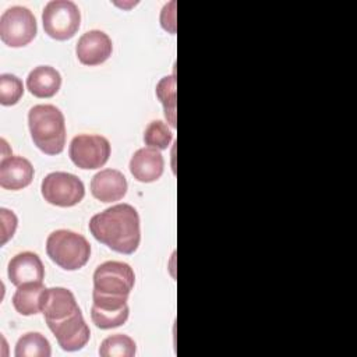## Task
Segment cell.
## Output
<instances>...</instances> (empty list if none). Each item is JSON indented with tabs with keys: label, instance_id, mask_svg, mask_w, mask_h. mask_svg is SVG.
Listing matches in <instances>:
<instances>
[{
	"label": "cell",
	"instance_id": "2",
	"mask_svg": "<svg viewBox=\"0 0 357 357\" xmlns=\"http://www.w3.org/2000/svg\"><path fill=\"white\" fill-rule=\"evenodd\" d=\"M28 124L33 144L46 155H59L66 145L64 114L54 105H36L29 109Z\"/></svg>",
	"mask_w": 357,
	"mask_h": 357
},
{
	"label": "cell",
	"instance_id": "24",
	"mask_svg": "<svg viewBox=\"0 0 357 357\" xmlns=\"http://www.w3.org/2000/svg\"><path fill=\"white\" fill-rule=\"evenodd\" d=\"M1 216V245H4L15 233L18 219L13 211H8L6 208L0 209Z\"/></svg>",
	"mask_w": 357,
	"mask_h": 357
},
{
	"label": "cell",
	"instance_id": "3",
	"mask_svg": "<svg viewBox=\"0 0 357 357\" xmlns=\"http://www.w3.org/2000/svg\"><path fill=\"white\" fill-rule=\"evenodd\" d=\"M47 257L66 271L81 269L91 257L88 240L73 230L59 229L49 234L46 240Z\"/></svg>",
	"mask_w": 357,
	"mask_h": 357
},
{
	"label": "cell",
	"instance_id": "15",
	"mask_svg": "<svg viewBox=\"0 0 357 357\" xmlns=\"http://www.w3.org/2000/svg\"><path fill=\"white\" fill-rule=\"evenodd\" d=\"M79 311L74 294L66 287H50L45 290L42 312L46 321H60Z\"/></svg>",
	"mask_w": 357,
	"mask_h": 357
},
{
	"label": "cell",
	"instance_id": "8",
	"mask_svg": "<svg viewBox=\"0 0 357 357\" xmlns=\"http://www.w3.org/2000/svg\"><path fill=\"white\" fill-rule=\"evenodd\" d=\"M68 155L79 169H99L109 160L110 142L103 135L79 134L71 139Z\"/></svg>",
	"mask_w": 357,
	"mask_h": 357
},
{
	"label": "cell",
	"instance_id": "25",
	"mask_svg": "<svg viewBox=\"0 0 357 357\" xmlns=\"http://www.w3.org/2000/svg\"><path fill=\"white\" fill-rule=\"evenodd\" d=\"M176 1H170L169 4H166L162 10V15H160V22L162 26L169 31L170 33L176 32Z\"/></svg>",
	"mask_w": 357,
	"mask_h": 357
},
{
	"label": "cell",
	"instance_id": "21",
	"mask_svg": "<svg viewBox=\"0 0 357 357\" xmlns=\"http://www.w3.org/2000/svg\"><path fill=\"white\" fill-rule=\"evenodd\" d=\"M172 141H173V132L169 130L167 124L163 123L162 120H153L145 128L144 142L149 148H155L158 151L167 149Z\"/></svg>",
	"mask_w": 357,
	"mask_h": 357
},
{
	"label": "cell",
	"instance_id": "5",
	"mask_svg": "<svg viewBox=\"0 0 357 357\" xmlns=\"http://www.w3.org/2000/svg\"><path fill=\"white\" fill-rule=\"evenodd\" d=\"M135 283L132 268L121 261H106L93 272V293L128 298Z\"/></svg>",
	"mask_w": 357,
	"mask_h": 357
},
{
	"label": "cell",
	"instance_id": "20",
	"mask_svg": "<svg viewBox=\"0 0 357 357\" xmlns=\"http://www.w3.org/2000/svg\"><path fill=\"white\" fill-rule=\"evenodd\" d=\"M156 96L163 105L165 117L170 127H176V75L163 77L156 85Z\"/></svg>",
	"mask_w": 357,
	"mask_h": 357
},
{
	"label": "cell",
	"instance_id": "1",
	"mask_svg": "<svg viewBox=\"0 0 357 357\" xmlns=\"http://www.w3.org/2000/svg\"><path fill=\"white\" fill-rule=\"evenodd\" d=\"M92 236L120 254H132L141 241L139 215L130 204H117L89 220Z\"/></svg>",
	"mask_w": 357,
	"mask_h": 357
},
{
	"label": "cell",
	"instance_id": "22",
	"mask_svg": "<svg viewBox=\"0 0 357 357\" xmlns=\"http://www.w3.org/2000/svg\"><path fill=\"white\" fill-rule=\"evenodd\" d=\"M24 93L22 81L14 74L0 75V103L3 106L15 105Z\"/></svg>",
	"mask_w": 357,
	"mask_h": 357
},
{
	"label": "cell",
	"instance_id": "16",
	"mask_svg": "<svg viewBox=\"0 0 357 357\" xmlns=\"http://www.w3.org/2000/svg\"><path fill=\"white\" fill-rule=\"evenodd\" d=\"M61 86L60 73L50 66L35 67L26 78V88L36 98H52Z\"/></svg>",
	"mask_w": 357,
	"mask_h": 357
},
{
	"label": "cell",
	"instance_id": "9",
	"mask_svg": "<svg viewBox=\"0 0 357 357\" xmlns=\"http://www.w3.org/2000/svg\"><path fill=\"white\" fill-rule=\"evenodd\" d=\"M49 329L57 339L59 346L66 351L81 350L89 340L91 331L81 310L60 321H46Z\"/></svg>",
	"mask_w": 357,
	"mask_h": 357
},
{
	"label": "cell",
	"instance_id": "11",
	"mask_svg": "<svg viewBox=\"0 0 357 357\" xmlns=\"http://www.w3.org/2000/svg\"><path fill=\"white\" fill-rule=\"evenodd\" d=\"M7 275L10 282L18 287L24 283L42 282L45 278V268L38 254L32 251H22L10 259Z\"/></svg>",
	"mask_w": 357,
	"mask_h": 357
},
{
	"label": "cell",
	"instance_id": "10",
	"mask_svg": "<svg viewBox=\"0 0 357 357\" xmlns=\"http://www.w3.org/2000/svg\"><path fill=\"white\" fill-rule=\"evenodd\" d=\"M112 39L99 29L85 32L75 46V54L85 66H99L105 63L112 56Z\"/></svg>",
	"mask_w": 357,
	"mask_h": 357
},
{
	"label": "cell",
	"instance_id": "18",
	"mask_svg": "<svg viewBox=\"0 0 357 357\" xmlns=\"http://www.w3.org/2000/svg\"><path fill=\"white\" fill-rule=\"evenodd\" d=\"M15 357H50L49 340L39 332L24 333L15 344Z\"/></svg>",
	"mask_w": 357,
	"mask_h": 357
},
{
	"label": "cell",
	"instance_id": "13",
	"mask_svg": "<svg viewBox=\"0 0 357 357\" xmlns=\"http://www.w3.org/2000/svg\"><path fill=\"white\" fill-rule=\"evenodd\" d=\"M33 178L31 162L22 156H6L0 162V185L17 191L28 187Z\"/></svg>",
	"mask_w": 357,
	"mask_h": 357
},
{
	"label": "cell",
	"instance_id": "4",
	"mask_svg": "<svg viewBox=\"0 0 357 357\" xmlns=\"http://www.w3.org/2000/svg\"><path fill=\"white\" fill-rule=\"evenodd\" d=\"M45 32L56 40L71 39L81 24L78 6L71 0H50L42 11Z\"/></svg>",
	"mask_w": 357,
	"mask_h": 357
},
{
	"label": "cell",
	"instance_id": "12",
	"mask_svg": "<svg viewBox=\"0 0 357 357\" xmlns=\"http://www.w3.org/2000/svg\"><path fill=\"white\" fill-rule=\"evenodd\" d=\"M127 180L120 170L103 169L91 180V192L100 202L120 201L127 194Z\"/></svg>",
	"mask_w": 357,
	"mask_h": 357
},
{
	"label": "cell",
	"instance_id": "19",
	"mask_svg": "<svg viewBox=\"0 0 357 357\" xmlns=\"http://www.w3.org/2000/svg\"><path fill=\"white\" fill-rule=\"evenodd\" d=\"M135 351V342L124 333H114L107 336L99 347V354L102 357H134Z\"/></svg>",
	"mask_w": 357,
	"mask_h": 357
},
{
	"label": "cell",
	"instance_id": "14",
	"mask_svg": "<svg viewBox=\"0 0 357 357\" xmlns=\"http://www.w3.org/2000/svg\"><path fill=\"white\" fill-rule=\"evenodd\" d=\"M165 169V160L162 153L155 148L138 149L130 160V172L135 180L141 183L156 181Z\"/></svg>",
	"mask_w": 357,
	"mask_h": 357
},
{
	"label": "cell",
	"instance_id": "23",
	"mask_svg": "<svg viewBox=\"0 0 357 357\" xmlns=\"http://www.w3.org/2000/svg\"><path fill=\"white\" fill-rule=\"evenodd\" d=\"M130 308L126 307L119 311H105L91 307V319L100 329H112L121 326L128 319Z\"/></svg>",
	"mask_w": 357,
	"mask_h": 357
},
{
	"label": "cell",
	"instance_id": "6",
	"mask_svg": "<svg viewBox=\"0 0 357 357\" xmlns=\"http://www.w3.org/2000/svg\"><path fill=\"white\" fill-rule=\"evenodd\" d=\"M36 32V18L24 6L8 7L0 17V38L7 46H26L33 40Z\"/></svg>",
	"mask_w": 357,
	"mask_h": 357
},
{
	"label": "cell",
	"instance_id": "7",
	"mask_svg": "<svg viewBox=\"0 0 357 357\" xmlns=\"http://www.w3.org/2000/svg\"><path fill=\"white\" fill-rule=\"evenodd\" d=\"M42 197L52 205L70 208L79 204L85 195L84 183L71 173H49L40 184Z\"/></svg>",
	"mask_w": 357,
	"mask_h": 357
},
{
	"label": "cell",
	"instance_id": "17",
	"mask_svg": "<svg viewBox=\"0 0 357 357\" xmlns=\"http://www.w3.org/2000/svg\"><path fill=\"white\" fill-rule=\"evenodd\" d=\"M46 287L42 282L24 283L17 287L13 296V305L21 315H35L42 312V300Z\"/></svg>",
	"mask_w": 357,
	"mask_h": 357
}]
</instances>
